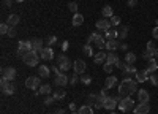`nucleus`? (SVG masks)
<instances>
[{
	"mask_svg": "<svg viewBox=\"0 0 158 114\" xmlns=\"http://www.w3.org/2000/svg\"><path fill=\"white\" fill-rule=\"evenodd\" d=\"M136 84L138 81L131 79V78H125L120 84H118V95L122 97H130L136 92Z\"/></svg>",
	"mask_w": 158,
	"mask_h": 114,
	"instance_id": "obj_1",
	"label": "nucleus"
},
{
	"mask_svg": "<svg viewBox=\"0 0 158 114\" xmlns=\"http://www.w3.org/2000/svg\"><path fill=\"white\" fill-rule=\"evenodd\" d=\"M87 44H90V46H97L98 49L106 48V41H104V38H103L101 35H98L97 32L89 35V38H87Z\"/></svg>",
	"mask_w": 158,
	"mask_h": 114,
	"instance_id": "obj_2",
	"label": "nucleus"
},
{
	"mask_svg": "<svg viewBox=\"0 0 158 114\" xmlns=\"http://www.w3.org/2000/svg\"><path fill=\"white\" fill-rule=\"evenodd\" d=\"M40 59H41V57L38 56L36 51H30V53H27V54L22 57L24 63H25V65H29V67H35V65H38Z\"/></svg>",
	"mask_w": 158,
	"mask_h": 114,
	"instance_id": "obj_3",
	"label": "nucleus"
},
{
	"mask_svg": "<svg viewBox=\"0 0 158 114\" xmlns=\"http://www.w3.org/2000/svg\"><path fill=\"white\" fill-rule=\"evenodd\" d=\"M117 108L120 109L122 112H128V111H131V109H135V101L131 100V97H123Z\"/></svg>",
	"mask_w": 158,
	"mask_h": 114,
	"instance_id": "obj_4",
	"label": "nucleus"
},
{
	"mask_svg": "<svg viewBox=\"0 0 158 114\" xmlns=\"http://www.w3.org/2000/svg\"><path fill=\"white\" fill-rule=\"evenodd\" d=\"M33 41L30 40H25V41H19V46H18V54L21 57H24L27 53H30V51H33Z\"/></svg>",
	"mask_w": 158,
	"mask_h": 114,
	"instance_id": "obj_5",
	"label": "nucleus"
},
{
	"mask_svg": "<svg viewBox=\"0 0 158 114\" xmlns=\"http://www.w3.org/2000/svg\"><path fill=\"white\" fill-rule=\"evenodd\" d=\"M0 87H2V92L5 95H13V94H15V91H16V87H15V84H13V81H8V79H3V78H2V81H0Z\"/></svg>",
	"mask_w": 158,
	"mask_h": 114,
	"instance_id": "obj_6",
	"label": "nucleus"
},
{
	"mask_svg": "<svg viewBox=\"0 0 158 114\" xmlns=\"http://www.w3.org/2000/svg\"><path fill=\"white\" fill-rule=\"evenodd\" d=\"M57 65H59V68H60L62 71H67V70H70V68L73 67V63H71V60H70L67 56L62 54V56L57 57Z\"/></svg>",
	"mask_w": 158,
	"mask_h": 114,
	"instance_id": "obj_7",
	"label": "nucleus"
},
{
	"mask_svg": "<svg viewBox=\"0 0 158 114\" xmlns=\"http://www.w3.org/2000/svg\"><path fill=\"white\" fill-rule=\"evenodd\" d=\"M73 68H74V73L84 74L85 70H87V63H85V60H82V59H76L74 63H73Z\"/></svg>",
	"mask_w": 158,
	"mask_h": 114,
	"instance_id": "obj_8",
	"label": "nucleus"
},
{
	"mask_svg": "<svg viewBox=\"0 0 158 114\" xmlns=\"http://www.w3.org/2000/svg\"><path fill=\"white\" fill-rule=\"evenodd\" d=\"M40 78H35V76H29L27 79H25V87L27 89H32V91H36L40 89Z\"/></svg>",
	"mask_w": 158,
	"mask_h": 114,
	"instance_id": "obj_9",
	"label": "nucleus"
},
{
	"mask_svg": "<svg viewBox=\"0 0 158 114\" xmlns=\"http://www.w3.org/2000/svg\"><path fill=\"white\" fill-rule=\"evenodd\" d=\"M2 78L3 79H8V81H13L16 78V70L13 67H8V68H3L2 70Z\"/></svg>",
	"mask_w": 158,
	"mask_h": 114,
	"instance_id": "obj_10",
	"label": "nucleus"
},
{
	"mask_svg": "<svg viewBox=\"0 0 158 114\" xmlns=\"http://www.w3.org/2000/svg\"><path fill=\"white\" fill-rule=\"evenodd\" d=\"M117 106H118V101H117L114 97H108L106 100H104V105H103V108L108 109V111H112V109L117 108Z\"/></svg>",
	"mask_w": 158,
	"mask_h": 114,
	"instance_id": "obj_11",
	"label": "nucleus"
},
{
	"mask_svg": "<svg viewBox=\"0 0 158 114\" xmlns=\"http://www.w3.org/2000/svg\"><path fill=\"white\" fill-rule=\"evenodd\" d=\"M40 57H41L43 60H52V59H54V49H52L51 46L44 48L41 51V54H40Z\"/></svg>",
	"mask_w": 158,
	"mask_h": 114,
	"instance_id": "obj_12",
	"label": "nucleus"
},
{
	"mask_svg": "<svg viewBox=\"0 0 158 114\" xmlns=\"http://www.w3.org/2000/svg\"><path fill=\"white\" fill-rule=\"evenodd\" d=\"M68 76L67 74H63V73H60V74H57L56 76V79H54V84L56 86H59V87H63V86H67L68 84Z\"/></svg>",
	"mask_w": 158,
	"mask_h": 114,
	"instance_id": "obj_13",
	"label": "nucleus"
},
{
	"mask_svg": "<svg viewBox=\"0 0 158 114\" xmlns=\"http://www.w3.org/2000/svg\"><path fill=\"white\" fill-rule=\"evenodd\" d=\"M97 29L106 32L108 29H111V21L109 19H100V21H97Z\"/></svg>",
	"mask_w": 158,
	"mask_h": 114,
	"instance_id": "obj_14",
	"label": "nucleus"
},
{
	"mask_svg": "<svg viewBox=\"0 0 158 114\" xmlns=\"http://www.w3.org/2000/svg\"><path fill=\"white\" fill-rule=\"evenodd\" d=\"M149 111H150L149 103H139L135 108V114H149Z\"/></svg>",
	"mask_w": 158,
	"mask_h": 114,
	"instance_id": "obj_15",
	"label": "nucleus"
},
{
	"mask_svg": "<svg viewBox=\"0 0 158 114\" xmlns=\"http://www.w3.org/2000/svg\"><path fill=\"white\" fill-rule=\"evenodd\" d=\"M138 100H139V103H149V100H150L149 92H147V91H144V89L138 91Z\"/></svg>",
	"mask_w": 158,
	"mask_h": 114,
	"instance_id": "obj_16",
	"label": "nucleus"
},
{
	"mask_svg": "<svg viewBox=\"0 0 158 114\" xmlns=\"http://www.w3.org/2000/svg\"><path fill=\"white\" fill-rule=\"evenodd\" d=\"M149 79V73L146 70H138L136 71V81L138 82H146Z\"/></svg>",
	"mask_w": 158,
	"mask_h": 114,
	"instance_id": "obj_17",
	"label": "nucleus"
},
{
	"mask_svg": "<svg viewBox=\"0 0 158 114\" xmlns=\"http://www.w3.org/2000/svg\"><path fill=\"white\" fill-rule=\"evenodd\" d=\"M106 57H108V54L106 53H103V51H98V53L95 54V57H94V62L97 63H106Z\"/></svg>",
	"mask_w": 158,
	"mask_h": 114,
	"instance_id": "obj_18",
	"label": "nucleus"
},
{
	"mask_svg": "<svg viewBox=\"0 0 158 114\" xmlns=\"http://www.w3.org/2000/svg\"><path fill=\"white\" fill-rule=\"evenodd\" d=\"M156 70H158V62H156V59H150V60H149V65H147V68H146V71H147L149 74H153Z\"/></svg>",
	"mask_w": 158,
	"mask_h": 114,
	"instance_id": "obj_19",
	"label": "nucleus"
},
{
	"mask_svg": "<svg viewBox=\"0 0 158 114\" xmlns=\"http://www.w3.org/2000/svg\"><path fill=\"white\" fill-rule=\"evenodd\" d=\"M122 71H123L127 76H130V74H136L138 70H136V67L133 65V63H127V62H125V67H123Z\"/></svg>",
	"mask_w": 158,
	"mask_h": 114,
	"instance_id": "obj_20",
	"label": "nucleus"
},
{
	"mask_svg": "<svg viewBox=\"0 0 158 114\" xmlns=\"http://www.w3.org/2000/svg\"><path fill=\"white\" fill-rule=\"evenodd\" d=\"M6 24L10 25V27H16V25L19 24V16L18 15H10L8 19H6Z\"/></svg>",
	"mask_w": 158,
	"mask_h": 114,
	"instance_id": "obj_21",
	"label": "nucleus"
},
{
	"mask_svg": "<svg viewBox=\"0 0 158 114\" xmlns=\"http://www.w3.org/2000/svg\"><path fill=\"white\" fill-rule=\"evenodd\" d=\"M106 62L111 63V65H115V63L118 62V56L114 53V51H109V53H108V57H106Z\"/></svg>",
	"mask_w": 158,
	"mask_h": 114,
	"instance_id": "obj_22",
	"label": "nucleus"
},
{
	"mask_svg": "<svg viewBox=\"0 0 158 114\" xmlns=\"http://www.w3.org/2000/svg\"><path fill=\"white\" fill-rule=\"evenodd\" d=\"M33 51H36L38 54H41V51L44 49V46H43V40H40V38H36V40H33Z\"/></svg>",
	"mask_w": 158,
	"mask_h": 114,
	"instance_id": "obj_23",
	"label": "nucleus"
},
{
	"mask_svg": "<svg viewBox=\"0 0 158 114\" xmlns=\"http://www.w3.org/2000/svg\"><path fill=\"white\" fill-rule=\"evenodd\" d=\"M98 103V95H95V94H90L89 97H87V101H85V105H89V106H92V108H95V105Z\"/></svg>",
	"mask_w": 158,
	"mask_h": 114,
	"instance_id": "obj_24",
	"label": "nucleus"
},
{
	"mask_svg": "<svg viewBox=\"0 0 158 114\" xmlns=\"http://www.w3.org/2000/svg\"><path fill=\"white\" fill-rule=\"evenodd\" d=\"M115 36H118V30H115V29H108L104 32V38L106 40H114Z\"/></svg>",
	"mask_w": 158,
	"mask_h": 114,
	"instance_id": "obj_25",
	"label": "nucleus"
},
{
	"mask_svg": "<svg viewBox=\"0 0 158 114\" xmlns=\"http://www.w3.org/2000/svg\"><path fill=\"white\" fill-rule=\"evenodd\" d=\"M115 84H117V78H115V76H108L106 81H104V87H106V89H112Z\"/></svg>",
	"mask_w": 158,
	"mask_h": 114,
	"instance_id": "obj_26",
	"label": "nucleus"
},
{
	"mask_svg": "<svg viewBox=\"0 0 158 114\" xmlns=\"http://www.w3.org/2000/svg\"><path fill=\"white\" fill-rule=\"evenodd\" d=\"M118 46H120V43H118L115 38H114V40H108V41H106V49H108V51H115Z\"/></svg>",
	"mask_w": 158,
	"mask_h": 114,
	"instance_id": "obj_27",
	"label": "nucleus"
},
{
	"mask_svg": "<svg viewBox=\"0 0 158 114\" xmlns=\"http://www.w3.org/2000/svg\"><path fill=\"white\" fill-rule=\"evenodd\" d=\"M38 74H40V78H48L51 74V68H48L46 65H41L38 68Z\"/></svg>",
	"mask_w": 158,
	"mask_h": 114,
	"instance_id": "obj_28",
	"label": "nucleus"
},
{
	"mask_svg": "<svg viewBox=\"0 0 158 114\" xmlns=\"http://www.w3.org/2000/svg\"><path fill=\"white\" fill-rule=\"evenodd\" d=\"M38 92L41 94V95H49L52 92V87L49 84H41V86H40V89H38Z\"/></svg>",
	"mask_w": 158,
	"mask_h": 114,
	"instance_id": "obj_29",
	"label": "nucleus"
},
{
	"mask_svg": "<svg viewBox=\"0 0 158 114\" xmlns=\"http://www.w3.org/2000/svg\"><path fill=\"white\" fill-rule=\"evenodd\" d=\"M73 25H74V27H79V25H81L82 22H84V16L82 15H79V13H76V15L73 16Z\"/></svg>",
	"mask_w": 158,
	"mask_h": 114,
	"instance_id": "obj_30",
	"label": "nucleus"
},
{
	"mask_svg": "<svg viewBox=\"0 0 158 114\" xmlns=\"http://www.w3.org/2000/svg\"><path fill=\"white\" fill-rule=\"evenodd\" d=\"M101 15H103L104 18H111V16H114V10H112V6L106 5V6L101 10Z\"/></svg>",
	"mask_w": 158,
	"mask_h": 114,
	"instance_id": "obj_31",
	"label": "nucleus"
},
{
	"mask_svg": "<svg viewBox=\"0 0 158 114\" xmlns=\"http://www.w3.org/2000/svg\"><path fill=\"white\" fill-rule=\"evenodd\" d=\"M77 114H94V108L89 106V105H84L77 109Z\"/></svg>",
	"mask_w": 158,
	"mask_h": 114,
	"instance_id": "obj_32",
	"label": "nucleus"
},
{
	"mask_svg": "<svg viewBox=\"0 0 158 114\" xmlns=\"http://www.w3.org/2000/svg\"><path fill=\"white\" fill-rule=\"evenodd\" d=\"M125 62L127 63H135L136 62V54L135 53H127L125 54Z\"/></svg>",
	"mask_w": 158,
	"mask_h": 114,
	"instance_id": "obj_33",
	"label": "nucleus"
},
{
	"mask_svg": "<svg viewBox=\"0 0 158 114\" xmlns=\"http://www.w3.org/2000/svg\"><path fill=\"white\" fill-rule=\"evenodd\" d=\"M81 81H82L85 86H90V84H92V76L87 74V73H84V74H81Z\"/></svg>",
	"mask_w": 158,
	"mask_h": 114,
	"instance_id": "obj_34",
	"label": "nucleus"
},
{
	"mask_svg": "<svg viewBox=\"0 0 158 114\" xmlns=\"http://www.w3.org/2000/svg\"><path fill=\"white\" fill-rule=\"evenodd\" d=\"M65 97H67V92H65V91H57V92H54V98H56V100H63Z\"/></svg>",
	"mask_w": 158,
	"mask_h": 114,
	"instance_id": "obj_35",
	"label": "nucleus"
},
{
	"mask_svg": "<svg viewBox=\"0 0 158 114\" xmlns=\"http://www.w3.org/2000/svg\"><path fill=\"white\" fill-rule=\"evenodd\" d=\"M128 27H127V25H123V29H120V30H118V36H120L122 38V40H123V38H127L128 36Z\"/></svg>",
	"mask_w": 158,
	"mask_h": 114,
	"instance_id": "obj_36",
	"label": "nucleus"
},
{
	"mask_svg": "<svg viewBox=\"0 0 158 114\" xmlns=\"http://www.w3.org/2000/svg\"><path fill=\"white\" fill-rule=\"evenodd\" d=\"M8 30H10V25L6 22H2V25H0V33H2V35H8Z\"/></svg>",
	"mask_w": 158,
	"mask_h": 114,
	"instance_id": "obj_37",
	"label": "nucleus"
},
{
	"mask_svg": "<svg viewBox=\"0 0 158 114\" xmlns=\"http://www.w3.org/2000/svg\"><path fill=\"white\" fill-rule=\"evenodd\" d=\"M68 10L76 15V13H77V3H76V2H70V3H68Z\"/></svg>",
	"mask_w": 158,
	"mask_h": 114,
	"instance_id": "obj_38",
	"label": "nucleus"
},
{
	"mask_svg": "<svg viewBox=\"0 0 158 114\" xmlns=\"http://www.w3.org/2000/svg\"><path fill=\"white\" fill-rule=\"evenodd\" d=\"M149 81H150V84L152 86H158V74H150V78H149Z\"/></svg>",
	"mask_w": 158,
	"mask_h": 114,
	"instance_id": "obj_39",
	"label": "nucleus"
},
{
	"mask_svg": "<svg viewBox=\"0 0 158 114\" xmlns=\"http://www.w3.org/2000/svg\"><path fill=\"white\" fill-rule=\"evenodd\" d=\"M109 21H111V25H118V24H120V18H118V16H111L109 18Z\"/></svg>",
	"mask_w": 158,
	"mask_h": 114,
	"instance_id": "obj_40",
	"label": "nucleus"
},
{
	"mask_svg": "<svg viewBox=\"0 0 158 114\" xmlns=\"http://www.w3.org/2000/svg\"><path fill=\"white\" fill-rule=\"evenodd\" d=\"M56 43H57V36L56 35H49L48 36V44L52 46V44H56Z\"/></svg>",
	"mask_w": 158,
	"mask_h": 114,
	"instance_id": "obj_41",
	"label": "nucleus"
},
{
	"mask_svg": "<svg viewBox=\"0 0 158 114\" xmlns=\"http://www.w3.org/2000/svg\"><path fill=\"white\" fill-rule=\"evenodd\" d=\"M155 49H156V48H155V44H153L152 41H149V43H147V49H146V51H149V53L155 54Z\"/></svg>",
	"mask_w": 158,
	"mask_h": 114,
	"instance_id": "obj_42",
	"label": "nucleus"
},
{
	"mask_svg": "<svg viewBox=\"0 0 158 114\" xmlns=\"http://www.w3.org/2000/svg\"><path fill=\"white\" fill-rule=\"evenodd\" d=\"M54 101H56V98H54V95H52V97H46L44 98V105H52V103H54Z\"/></svg>",
	"mask_w": 158,
	"mask_h": 114,
	"instance_id": "obj_43",
	"label": "nucleus"
},
{
	"mask_svg": "<svg viewBox=\"0 0 158 114\" xmlns=\"http://www.w3.org/2000/svg\"><path fill=\"white\" fill-rule=\"evenodd\" d=\"M84 53H85L87 56H92V54H94V51H92V46H90V44H85V46H84Z\"/></svg>",
	"mask_w": 158,
	"mask_h": 114,
	"instance_id": "obj_44",
	"label": "nucleus"
},
{
	"mask_svg": "<svg viewBox=\"0 0 158 114\" xmlns=\"http://www.w3.org/2000/svg\"><path fill=\"white\" fill-rule=\"evenodd\" d=\"M142 59H146V60H150V59H155L152 53H149V51H146V53L142 54Z\"/></svg>",
	"mask_w": 158,
	"mask_h": 114,
	"instance_id": "obj_45",
	"label": "nucleus"
},
{
	"mask_svg": "<svg viewBox=\"0 0 158 114\" xmlns=\"http://www.w3.org/2000/svg\"><path fill=\"white\" fill-rule=\"evenodd\" d=\"M8 35L13 38V36H16L18 35V30H16V27H10V30H8Z\"/></svg>",
	"mask_w": 158,
	"mask_h": 114,
	"instance_id": "obj_46",
	"label": "nucleus"
},
{
	"mask_svg": "<svg viewBox=\"0 0 158 114\" xmlns=\"http://www.w3.org/2000/svg\"><path fill=\"white\" fill-rule=\"evenodd\" d=\"M51 71H52V73H56V76H57V74H60V68H59V65H57V63H56V65H52V67H51Z\"/></svg>",
	"mask_w": 158,
	"mask_h": 114,
	"instance_id": "obj_47",
	"label": "nucleus"
},
{
	"mask_svg": "<svg viewBox=\"0 0 158 114\" xmlns=\"http://www.w3.org/2000/svg\"><path fill=\"white\" fill-rule=\"evenodd\" d=\"M77 79H79V74H77V73H74V74L71 76V79H70V84H73V86H74V84L77 82Z\"/></svg>",
	"mask_w": 158,
	"mask_h": 114,
	"instance_id": "obj_48",
	"label": "nucleus"
},
{
	"mask_svg": "<svg viewBox=\"0 0 158 114\" xmlns=\"http://www.w3.org/2000/svg\"><path fill=\"white\" fill-rule=\"evenodd\" d=\"M112 67H114V65H111V63L106 62V63H104V68H103V70L106 71V73H111V71H112Z\"/></svg>",
	"mask_w": 158,
	"mask_h": 114,
	"instance_id": "obj_49",
	"label": "nucleus"
},
{
	"mask_svg": "<svg viewBox=\"0 0 158 114\" xmlns=\"http://www.w3.org/2000/svg\"><path fill=\"white\" fill-rule=\"evenodd\" d=\"M115 67H117V68H120V70H123V67H125V60L122 62L120 59H118V62L115 63Z\"/></svg>",
	"mask_w": 158,
	"mask_h": 114,
	"instance_id": "obj_50",
	"label": "nucleus"
},
{
	"mask_svg": "<svg viewBox=\"0 0 158 114\" xmlns=\"http://www.w3.org/2000/svg\"><path fill=\"white\" fill-rule=\"evenodd\" d=\"M136 3H138V0H128V6H130V8H135Z\"/></svg>",
	"mask_w": 158,
	"mask_h": 114,
	"instance_id": "obj_51",
	"label": "nucleus"
},
{
	"mask_svg": "<svg viewBox=\"0 0 158 114\" xmlns=\"http://www.w3.org/2000/svg\"><path fill=\"white\" fill-rule=\"evenodd\" d=\"M152 36H153V38H158V25H156V27L152 30Z\"/></svg>",
	"mask_w": 158,
	"mask_h": 114,
	"instance_id": "obj_52",
	"label": "nucleus"
},
{
	"mask_svg": "<svg viewBox=\"0 0 158 114\" xmlns=\"http://www.w3.org/2000/svg\"><path fill=\"white\" fill-rule=\"evenodd\" d=\"M13 2H15V0H3V5H5V6H11Z\"/></svg>",
	"mask_w": 158,
	"mask_h": 114,
	"instance_id": "obj_53",
	"label": "nucleus"
},
{
	"mask_svg": "<svg viewBox=\"0 0 158 114\" xmlns=\"http://www.w3.org/2000/svg\"><path fill=\"white\" fill-rule=\"evenodd\" d=\"M68 44H70L68 41H63V43H62V51H67V49H68Z\"/></svg>",
	"mask_w": 158,
	"mask_h": 114,
	"instance_id": "obj_54",
	"label": "nucleus"
},
{
	"mask_svg": "<svg viewBox=\"0 0 158 114\" xmlns=\"http://www.w3.org/2000/svg\"><path fill=\"white\" fill-rule=\"evenodd\" d=\"M118 48H120L122 51H127V49H128V44H125V43H120V46H118Z\"/></svg>",
	"mask_w": 158,
	"mask_h": 114,
	"instance_id": "obj_55",
	"label": "nucleus"
},
{
	"mask_svg": "<svg viewBox=\"0 0 158 114\" xmlns=\"http://www.w3.org/2000/svg\"><path fill=\"white\" fill-rule=\"evenodd\" d=\"M71 111H76V105H74V101H71V103H70V106H68Z\"/></svg>",
	"mask_w": 158,
	"mask_h": 114,
	"instance_id": "obj_56",
	"label": "nucleus"
},
{
	"mask_svg": "<svg viewBox=\"0 0 158 114\" xmlns=\"http://www.w3.org/2000/svg\"><path fill=\"white\" fill-rule=\"evenodd\" d=\"M153 57H155V59H156V60H158V48H156V49H155V54H153Z\"/></svg>",
	"mask_w": 158,
	"mask_h": 114,
	"instance_id": "obj_57",
	"label": "nucleus"
},
{
	"mask_svg": "<svg viewBox=\"0 0 158 114\" xmlns=\"http://www.w3.org/2000/svg\"><path fill=\"white\" fill-rule=\"evenodd\" d=\"M54 114H65V111H63V109H59V111H56Z\"/></svg>",
	"mask_w": 158,
	"mask_h": 114,
	"instance_id": "obj_58",
	"label": "nucleus"
},
{
	"mask_svg": "<svg viewBox=\"0 0 158 114\" xmlns=\"http://www.w3.org/2000/svg\"><path fill=\"white\" fill-rule=\"evenodd\" d=\"M15 2H18V3H22V2H24V0H15Z\"/></svg>",
	"mask_w": 158,
	"mask_h": 114,
	"instance_id": "obj_59",
	"label": "nucleus"
},
{
	"mask_svg": "<svg viewBox=\"0 0 158 114\" xmlns=\"http://www.w3.org/2000/svg\"><path fill=\"white\" fill-rule=\"evenodd\" d=\"M109 114H117V112H114V111H111V112H109Z\"/></svg>",
	"mask_w": 158,
	"mask_h": 114,
	"instance_id": "obj_60",
	"label": "nucleus"
},
{
	"mask_svg": "<svg viewBox=\"0 0 158 114\" xmlns=\"http://www.w3.org/2000/svg\"><path fill=\"white\" fill-rule=\"evenodd\" d=\"M71 114H77V112H76V111H73V112H71Z\"/></svg>",
	"mask_w": 158,
	"mask_h": 114,
	"instance_id": "obj_61",
	"label": "nucleus"
},
{
	"mask_svg": "<svg viewBox=\"0 0 158 114\" xmlns=\"http://www.w3.org/2000/svg\"><path fill=\"white\" fill-rule=\"evenodd\" d=\"M156 25H158V19H156Z\"/></svg>",
	"mask_w": 158,
	"mask_h": 114,
	"instance_id": "obj_62",
	"label": "nucleus"
}]
</instances>
